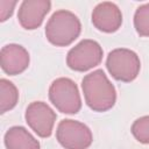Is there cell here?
Wrapping results in <instances>:
<instances>
[{"label":"cell","mask_w":149,"mask_h":149,"mask_svg":"<svg viewBox=\"0 0 149 149\" xmlns=\"http://www.w3.org/2000/svg\"><path fill=\"white\" fill-rule=\"evenodd\" d=\"M0 64L9 76L22 73L29 65V54L20 44H7L0 51Z\"/></svg>","instance_id":"10"},{"label":"cell","mask_w":149,"mask_h":149,"mask_svg":"<svg viewBox=\"0 0 149 149\" xmlns=\"http://www.w3.org/2000/svg\"><path fill=\"white\" fill-rule=\"evenodd\" d=\"M81 88L87 106L94 112H106L115 104V87L100 69L83 78Z\"/></svg>","instance_id":"1"},{"label":"cell","mask_w":149,"mask_h":149,"mask_svg":"<svg viewBox=\"0 0 149 149\" xmlns=\"http://www.w3.org/2000/svg\"><path fill=\"white\" fill-rule=\"evenodd\" d=\"M106 68L114 79L129 83L137 77L141 69V62L133 50L118 48L108 54Z\"/></svg>","instance_id":"4"},{"label":"cell","mask_w":149,"mask_h":149,"mask_svg":"<svg viewBox=\"0 0 149 149\" xmlns=\"http://www.w3.org/2000/svg\"><path fill=\"white\" fill-rule=\"evenodd\" d=\"M16 1H0V21H6L9 16H12Z\"/></svg>","instance_id":"15"},{"label":"cell","mask_w":149,"mask_h":149,"mask_svg":"<svg viewBox=\"0 0 149 149\" xmlns=\"http://www.w3.org/2000/svg\"><path fill=\"white\" fill-rule=\"evenodd\" d=\"M132 134L143 144H149V115L141 116L132 125Z\"/></svg>","instance_id":"14"},{"label":"cell","mask_w":149,"mask_h":149,"mask_svg":"<svg viewBox=\"0 0 149 149\" xmlns=\"http://www.w3.org/2000/svg\"><path fill=\"white\" fill-rule=\"evenodd\" d=\"M7 149H40V142L21 126L10 127L3 137Z\"/></svg>","instance_id":"11"},{"label":"cell","mask_w":149,"mask_h":149,"mask_svg":"<svg viewBox=\"0 0 149 149\" xmlns=\"http://www.w3.org/2000/svg\"><path fill=\"white\" fill-rule=\"evenodd\" d=\"M49 99L64 114H76L81 108V99L77 84L65 77L55 79L49 87Z\"/></svg>","instance_id":"3"},{"label":"cell","mask_w":149,"mask_h":149,"mask_svg":"<svg viewBox=\"0 0 149 149\" xmlns=\"http://www.w3.org/2000/svg\"><path fill=\"white\" fill-rule=\"evenodd\" d=\"M81 31V23L77 15L66 9L56 10L47 22L45 36L56 47L70 45Z\"/></svg>","instance_id":"2"},{"label":"cell","mask_w":149,"mask_h":149,"mask_svg":"<svg viewBox=\"0 0 149 149\" xmlns=\"http://www.w3.org/2000/svg\"><path fill=\"white\" fill-rule=\"evenodd\" d=\"M51 2L49 0H24L21 2L17 19L20 24L28 30L41 26L44 16L49 13Z\"/></svg>","instance_id":"9"},{"label":"cell","mask_w":149,"mask_h":149,"mask_svg":"<svg viewBox=\"0 0 149 149\" xmlns=\"http://www.w3.org/2000/svg\"><path fill=\"white\" fill-rule=\"evenodd\" d=\"M92 23L100 31L114 33L122 24V13L114 2H100L92 12Z\"/></svg>","instance_id":"8"},{"label":"cell","mask_w":149,"mask_h":149,"mask_svg":"<svg viewBox=\"0 0 149 149\" xmlns=\"http://www.w3.org/2000/svg\"><path fill=\"white\" fill-rule=\"evenodd\" d=\"M19 100V91L16 86L2 78L0 79V113H6L7 111L14 108Z\"/></svg>","instance_id":"12"},{"label":"cell","mask_w":149,"mask_h":149,"mask_svg":"<svg viewBox=\"0 0 149 149\" xmlns=\"http://www.w3.org/2000/svg\"><path fill=\"white\" fill-rule=\"evenodd\" d=\"M134 27L140 36H149V2L136 9L134 14Z\"/></svg>","instance_id":"13"},{"label":"cell","mask_w":149,"mask_h":149,"mask_svg":"<svg viewBox=\"0 0 149 149\" xmlns=\"http://www.w3.org/2000/svg\"><path fill=\"white\" fill-rule=\"evenodd\" d=\"M102 59V48L97 41L83 40L71 48L66 56L68 66L78 72L87 71L100 64Z\"/></svg>","instance_id":"5"},{"label":"cell","mask_w":149,"mask_h":149,"mask_svg":"<svg viewBox=\"0 0 149 149\" xmlns=\"http://www.w3.org/2000/svg\"><path fill=\"white\" fill-rule=\"evenodd\" d=\"M56 139L65 149H87L93 141L91 129L83 122L64 119L56 130Z\"/></svg>","instance_id":"6"},{"label":"cell","mask_w":149,"mask_h":149,"mask_svg":"<svg viewBox=\"0 0 149 149\" xmlns=\"http://www.w3.org/2000/svg\"><path fill=\"white\" fill-rule=\"evenodd\" d=\"M24 118L28 126L40 137H49L52 133L57 115L48 104L34 101L28 105Z\"/></svg>","instance_id":"7"}]
</instances>
